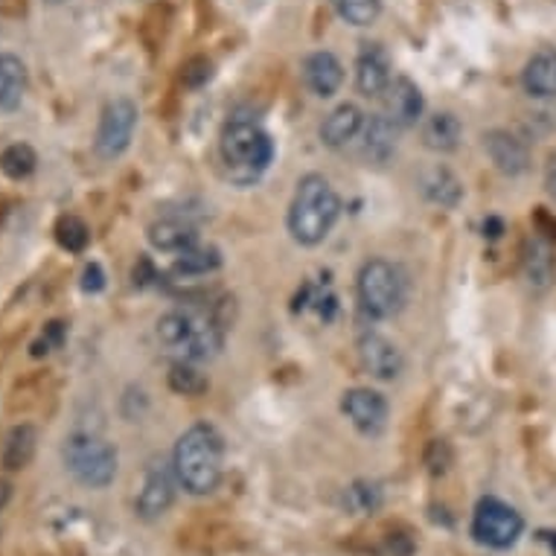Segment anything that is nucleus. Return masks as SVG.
<instances>
[{"label":"nucleus","instance_id":"7","mask_svg":"<svg viewBox=\"0 0 556 556\" xmlns=\"http://www.w3.org/2000/svg\"><path fill=\"white\" fill-rule=\"evenodd\" d=\"M521 530H525V519L516 507H510L495 495H486L478 502L472 516V536L486 547L504 551L519 542Z\"/></svg>","mask_w":556,"mask_h":556},{"label":"nucleus","instance_id":"8","mask_svg":"<svg viewBox=\"0 0 556 556\" xmlns=\"http://www.w3.org/2000/svg\"><path fill=\"white\" fill-rule=\"evenodd\" d=\"M137 128V105L126 97H117L111 100L105 109H102L100 128H97V155L105 157V161H114L128 149L131 137H135Z\"/></svg>","mask_w":556,"mask_h":556},{"label":"nucleus","instance_id":"11","mask_svg":"<svg viewBox=\"0 0 556 556\" xmlns=\"http://www.w3.org/2000/svg\"><path fill=\"white\" fill-rule=\"evenodd\" d=\"M358 358H362V367L367 374L374 379H382V382L396 379L402 374V367H405L400 346L379 336V332H367V336L358 338Z\"/></svg>","mask_w":556,"mask_h":556},{"label":"nucleus","instance_id":"22","mask_svg":"<svg viewBox=\"0 0 556 556\" xmlns=\"http://www.w3.org/2000/svg\"><path fill=\"white\" fill-rule=\"evenodd\" d=\"M460 135H464V126L455 114H434V117L426 119L422 126V140L431 152H455L457 143H460Z\"/></svg>","mask_w":556,"mask_h":556},{"label":"nucleus","instance_id":"21","mask_svg":"<svg viewBox=\"0 0 556 556\" xmlns=\"http://www.w3.org/2000/svg\"><path fill=\"white\" fill-rule=\"evenodd\" d=\"M38 446V431L33 426H15V429L7 434L3 440V452H0V460L10 472H18V469H27L36 457Z\"/></svg>","mask_w":556,"mask_h":556},{"label":"nucleus","instance_id":"12","mask_svg":"<svg viewBox=\"0 0 556 556\" xmlns=\"http://www.w3.org/2000/svg\"><path fill=\"white\" fill-rule=\"evenodd\" d=\"M384 117L391 119L396 128L414 126L422 117V93L417 85L410 83L408 76H396L382 93Z\"/></svg>","mask_w":556,"mask_h":556},{"label":"nucleus","instance_id":"20","mask_svg":"<svg viewBox=\"0 0 556 556\" xmlns=\"http://www.w3.org/2000/svg\"><path fill=\"white\" fill-rule=\"evenodd\" d=\"M27 93V64L18 55L0 53V114H10Z\"/></svg>","mask_w":556,"mask_h":556},{"label":"nucleus","instance_id":"38","mask_svg":"<svg viewBox=\"0 0 556 556\" xmlns=\"http://www.w3.org/2000/svg\"><path fill=\"white\" fill-rule=\"evenodd\" d=\"M45 3H62V0H45Z\"/></svg>","mask_w":556,"mask_h":556},{"label":"nucleus","instance_id":"33","mask_svg":"<svg viewBox=\"0 0 556 556\" xmlns=\"http://www.w3.org/2000/svg\"><path fill=\"white\" fill-rule=\"evenodd\" d=\"M429 452H434V455H438V460H434V457H426V464L431 466V472L434 475L446 472L448 460H452V452H448L446 443H443V440H431Z\"/></svg>","mask_w":556,"mask_h":556},{"label":"nucleus","instance_id":"13","mask_svg":"<svg viewBox=\"0 0 556 556\" xmlns=\"http://www.w3.org/2000/svg\"><path fill=\"white\" fill-rule=\"evenodd\" d=\"M391 59L382 45H362L356 59V88L365 97H382L391 85Z\"/></svg>","mask_w":556,"mask_h":556},{"label":"nucleus","instance_id":"5","mask_svg":"<svg viewBox=\"0 0 556 556\" xmlns=\"http://www.w3.org/2000/svg\"><path fill=\"white\" fill-rule=\"evenodd\" d=\"M62 460L67 472L91 490H102L117 478V448L88 431H76L64 440Z\"/></svg>","mask_w":556,"mask_h":556},{"label":"nucleus","instance_id":"9","mask_svg":"<svg viewBox=\"0 0 556 556\" xmlns=\"http://www.w3.org/2000/svg\"><path fill=\"white\" fill-rule=\"evenodd\" d=\"M175 481H178V475H175V466L164 464V460H155V464H149L147 475H143V486H140V493H137L135 510L140 519L155 521L161 519L175 502Z\"/></svg>","mask_w":556,"mask_h":556},{"label":"nucleus","instance_id":"35","mask_svg":"<svg viewBox=\"0 0 556 556\" xmlns=\"http://www.w3.org/2000/svg\"><path fill=\"white\" fill-rule=\"evenodd\" d=\"M545 187H547V195H551V199L556 201V157H551V164H547Z\"/></svg>","mask_w":556,"mask_h":556},{"label":"nucleus","instance_id":"27","mask_svg":"<svg viewBox=\"0 0 556 556\" xmlns=\"http://www.w3.org/2000/svg\"><path fill=\"white\" fill-rule=\"evenodd\" d=\"M338 18L353 27H370L382 15V0H329Z\"/></svg>","mask_w":556,"mask_h":556},{"label":"nucleus","instance_id":"6","mask_svg":"<svg viewBox=\"0 0 556 556\" xmlns=\"http://www.w3.org/2000/svg\"><path fill=\"white\" fill-rule=\"evenodd\" d=\"M358 303L370 318H393L405 306L408 283L400 265L388 260H367L358 271Z\"/></svg>","mask_w":556,"mask_h":556},{"label":"nucleus","instance_id":"4","mask_svg":"<svg viewBox=\"0 0 556 556\" xmlns=\"http://www.w3.org/2000/svg\"><path fill=\"white\" fill-rule=\"evenodd\" d=\"M157 338L184 362H204L213 358L225 344V329L213 312L178 309L157 320Z\"/></svg>","mask_w":556,"mask_h":556},{"label":"nucleus","instance_id":"2","mask_svg":"<svg viewBox=\"0 0 556 556\" xmlns=\"http://www.w3.org/2000/svg\"><path fill=\"white\" fill-rule=\"evenodd\" d=\"M341 199L324 175H303L289 207V233L301 245H320L338 222Z\"/></svg>","mask_w":556,"mask_h":556},{"label":"nucleus","instance_id":"28","mask_svg":"<svg viewBox=\"0 0 556 556\" xmlns=\"http://www.w3.org/2000/svg\"><path fill=\"white\" fill-rule=\"evenodd\" d=\"M55 242L71 254H83L88 242H91V230L79 216H62L55 222Z\"/></svg>","mask_w":556,"mask_h":556},{"label":"nucleus","instance_id":"15","mask_svg":"<svg viewBox=\"0 0 556 556\" xmlns=\"http://www.w3.org/2000/svg\"><path fill=\"white\" fill-rule=\"evenodd\" d=\"M521 268H525V280L533 289H547L556 274V256H554V239L533 233L525 242V256H521Z\"/></svg>","mask_w":556,"mask_h":556},{"label":"nucleus","instance_id":"10","mask_svg":"<svg viewBox=\"0 0 556 556\" xmlns=\"http://www.w3.org/2000/svg\"><path fill=\"white\" fill-rule=\"evenodd\" d=\"M341 410L367 438H376L388 426V400H384L382 393L370 391V388L346 391L344 400H341Z\"/></svg>","mask_w":556,"mask_h":556},{"label":"nucleus","instance_id":"16","mask_svg":"<svg viewBox=\"0 0 556 556\" xmlns=\"http://www.w3.org/2000/svg\"><path fill=\"white\" fill-rule=\"evenodd\" d=\"M303 83L315 97H332V93L341 88L344 83V67L338 62L336 55L327 53V50H318L312 53L306 62H303Z\"/></svg>","mask_w":556,"mask_h":556},{"label":"nucleus","instance_id":"3","mask_svg":"<svg viewBox=\"0 0 556 556\" xmlns=\"http://www.w3.org/2000/svg\"><path fill=\"white\" fill-rule=\"evenodd\" d=\"M219 155L230 181L251 184L271 166L274 140L254 119H230L222 131Z\"/></svg>","mask_w":556,"mask_h":556},{"label":"nucleus","instance_id":"26","mask_svg":"<svg viewBox=\"0 0 556 556\" xmlns=\"http://www.w3.org/2000/svg\"><path fill=\"white\" fill-rule=\"evenodd\" d=\"M38 166V155L36 149L27 147V143H12L0 152V169L7 178L12 181H24L29 175L36 173Z\"/></svg>","mask_w":556,"mask_h":556},{"label":"nucleus","instance_id":"14","mask_svg":"<svg viewBox=\"0 0 556 556\" xmlns=\"http://www.w3.org/2000/svg\"><path fill=\"white\" fill-rule=\"evenodd\" d=\"M483 149H486V155L493 157V164L498 173L504 175H521L528 173L530 166V155L528 147L521 143L519 137H513L510 131H490V135L483 137Z\"/></svg>","mask_w":556,"mask_h":556},{"label":"nucleus","instance_id":"34","mask_svg":"<svg viewBox=\"0 0 556 556\" xmlns=\"http://www.w3.org/2000/svg\"><path fill=\"white\" fill-rule=\"evenodd\" d=\"M83 289L85 292H102V289H105V274H102V268L97 263H91L85 268Z\"/></svg>","mask_w":556,"mask_h":556},{"label":"nucleus","instance_id":"36","mask_svg":"<svg viewBox=\"0 0 556 556\" xmlns=\"http://www.w3.org/2000/svg\"><path fill=\"white\" fill-rule=\"evenodd\" d=\"M539 536L545 539L547 545H551V551H554V556H556V530H542Z\"/></svg>","mask_w":556,"mask_h":556},{"label":"nucleus","instance_id":"37","mask_svg":"<svg viewBox=\"0 0 556 556\" xmlns=\"http://www.w3.org/2000/svg\"><path fill=\"white\" fill-rule=\"evenodd\" d=\"M10 490H12L10 483H7V481H0V510H3V504L10 502Z\"/></svg>","mask_w":556,"mask_h":556},{"label":"nucleus","instance_id":"23","mask_svg":"<svg viewBox=\"0 0 556 556\" xmlns=\"http://www.w3.org/2000/svg\"><path fill=\"white\" fill-rule=\"evenodd\" d=\"M422 192H426V199L440 204V207H455L464 195V187L446 166H434L431 173L422 175Z\"/></svg>","mask_w":556,"mask_h":556},{"label":"nucleus","instance_id":"30","mask_svg":"<svg viewBox=\"0 0 556 556\" xmlns=\"http://www.w3.org/2000/svg\"><path fill=\"white\" fill-rule=\"evenodd\" d=\"M379 502H382V495H379V490H376L374 483H356V486L346 493V504H350L356 513L376 510Z\"/></svg>","mask_w":556,"mask_h":556},{"label":"nucleus","instance_id":"25","mask_svg":"<svg viewBox=\"0 0 556 556\" xmlns=\"http://www.w3.org/2000/svg\"><path fill=\"white\" fill-rule=\"evenodd\" d=\"M222 265V254L211 245H192L187 251L178 254L175 260V274H184V277H201V274L216 271Z\"/></svg>","mask_w":556,"mask_h":556},{"label":"nucleus","instance_id":"31","mask_svg":"<svg viewBox=\"0 0 556 556\" xmlns=\"http://www.w3.org/2000/svg\"><path fill=\"white\" fill-rule=\"evenodd\" d=\"M211 74H213V64L207 62V59H190V62L184 64V74H181V79H184V85H190V88H199V85H204L207 83V79H211Z\"/></svg>","mask_w":556,"mask_h":556},{"label":"nucleus","instance_id":"19","mask_svg":"<svg viewBox=\"0 0 556 556\" xmlns=\"http://www.w3.org/2000/svg\"><path fill=\"white\" fill-rule=\"evenodd\" d=\"M195 228L181 216H161L149 225V242L157 251H169V254H181L187 248L195 245Z\"/></svg>","mask_w":556,"mask_h":556},{"label":"nucleus","instance_id":"1","mask_svg":"<svg viewBox=\"0 0 556 556\" xmlns=\"http://www.w3.org/2000/svg\"><path fill=\"white\" fill-rule=\"evenodd\" d=\"M178 483L192 495H211L222 481L225 466V443L222 434L207 422L190 426L178 438L173 455Z\"/></svg>","mask_w":556,"mask_h":556},{"label":"nucleus","instance_id":"17","mask_svg":"<svg viewBox=\"0 0 556 556\" xmlns=\"http://www.w3.org/2000/svg\"><path fill=\"white\" fill-rule=\"evenodd\" d=\"M365 128V114L353 102H344L329 111V117L320 123V140L329 149H344L350 140H356Z\"/></svg>","mask_w":556,"mask_h":556},{"label":"nucleus","instance_id":"32","mask_svg":"<svg viewBox=\"0 0 556 556\" xmlns=\"http://www.w3.org/2000/svg\"><path fill=\"white\" fill-rule=\"evenodd\" d=\"M62 341H64L62 324H50V327L45 329V338H41L36 346H33V356H45V353H50V346H59Z\"/></svg>","mask_w":556,"mask_h":556},{"label":"nucleus","instance_id":"18","mask_svg":"<svg viewBox=\"0 0 556 556\" xmlns=\"http://www.w3.org/2000/svg\"><path fill=\"white\" fill-rule=\"evenodd\" d=\"M521 85L530 97H539V100L556 97V50L545 47L530 55L521 71Z\"/></svg>","mask_w":556,"mask_h":556},{"label":"nucleus","instance_id":"29","mask_svg":"<svg viewBox=\"0 0 556 556\" xmlns=\"http://www.w3.org/2000/svg\"><path fill=\"white\" fill-rule=\"evenodd\" d=\"M169 388L178 396H199V393L207 391V376L195 370L190 362H178V365L169 367Z\"/></svg>","mask_w":556,"mask_h":556},{"label":"nucleus","instance_id":"24","mask_svg":"<svg viewBox=\"0 0 556 556\" xmlns=\"http://www.w3.org/2000/svg\"><path fill=\"white\" fill-rule=\"evenodd\" d=\"M393 135H396V126H393L384 114L370 119L365 128V155L370 157V161H376V164H384V161L391 157L393 147H396Z\"/></svg>","mask_w":556,"mask_h":556}]
</instances>
